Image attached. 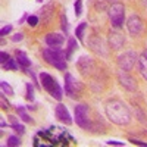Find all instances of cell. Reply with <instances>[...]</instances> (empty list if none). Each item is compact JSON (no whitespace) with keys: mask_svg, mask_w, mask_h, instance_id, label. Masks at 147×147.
<instances>
[{"mask_svg":"<svg viewBox=\"0 0 147 147\" xmlns=\"http://www.w3.org/2000/svg\"><path fill=\"white\" fill-rule=\"evenodd\" d=\"M105 113L109 118L110 122H113L116 125H127L131 121V112L127 107L124 102L118 99L107 100L105 103Z\"/></svg>","mask_w":147,"mask_h":147,"instance_id":"6da1fadb","label":"cell"},{"mask_svg":"<svg viewBox=\"0 0 147 147\" xmlns=\"http://www.w3.org/2000/svg\"><path fill=\"white\" fill-rule=\"evenodd\" d=\"M43 56L46 59L47 63L53 65L55 68L60 69V71H65L66 69V53L62 52L60 49H53V47H49L43 50Z\"/></svg>","mask_w":147,"mask_h":147,"instance_id":"7a4b0ae2","label":"cell"},{"mask_svg":"<svg viewBox=\"0 0 147 147\" xmlns=\"http://www.w3.org/2000/svg\"><path fill=\"white\" fill-rule=\"evenodd\" d=\"M40 82L43 85V88L50 94L52 97H55L56 100H62L63 97V91L60 88V85L57 84V81L47 72H41L40 74Z\"/></svg>","mask_w":147,"mask_h":147,"instance_id":"3957f363","label":"cell"},{"mask_svg":"<svg viewBox=\"0 0 147 147\" xmlns=\"http://www.w3.org/2000/svg\"><path fill=\"white\" fill-rule=\"evenodd\" d=\"M109 19L112 22V27L121 28L124 25V19H125V7L121 3H113L109 7Z\"/></svg>","mask_w":147,"mask_h":147,"instance_id":"277c9868","label":"cell"},{"mask_svg":"<svg viewBox=\"0 0 147 147\" xmlns=\"http://www.w3.org/2000/svg\"><path fill=\"white\" fill-rule=\"evenodd\" d=\"M88 112H90V109L87 105L75 106V121H77V125L81 127L82 129H88L91 127V122L88 119Z\"/></svg>","mask_w":147,"mask_h":147,"instance_id":"5b68a950","label":"cell"},{"mask_svg":"<svg viewBox=\"0 0 147 147\" xmlns=\"http://www.w3.org/2000/svg\"><path fill=\"white\" fill-rule=\"evenodd\" d=\"M81 90H82V84L80 81H77L69 72H66L65 74V93H66V96L74 99L75 96H78V93Z\"/></svg>","mask_w":147,"mask_h":147,"instance_id":"8992f818","label":"cell"},{"mask_svg":"<svg viewBox=\"0 0 147 147\" xmlns=\"http://www.w3.org/2000/svg\"><path fill=\"white\" fill-rule=\"evenodd\" d=\"M137 62H138V56L136 52H125L124 55L118 57V66L124 71H131Z\"/></svg>","mask_w":147,"mask_h":147,"instance_id":"52a82bcc","label":"cell"},{"mask_svg":"<svg viewBox=\"0 0 147 147\" xmlns=\"http://www.w3.org/2000/svg\"><path fill=\"white\" fill-rule=\"evenodd\" d=\"M118 81L119 84L122 85L124 88H127L128 91H136L137 90V81L134 77H131L128 71H124V69H121L118 72Z\"/></svg>","mask_w":147,"mask_h":147,"instance_id":"ba28073f","label":"cell"},{"mask_svg":"<svg viewBox=\"0 0 147 147\" xmlns=\"http://www.w3.org/2000/svg\"><path fill=\"white\" fill-rule=\"evenodd\" d=\"M127 28H128L131 35L137 37V35H140L143 32L144 24H143V21H141V18L138 15H131L128 18V21H127Z\"/></svg>","mask_w":147,"mask_h":147,"instance_id":"9c48e42d","label":"cell"},{"mask_svg":"<svg viewBox=\"0 0 147 147\" xmlns=\"http://www.w3.org/2000/svg\"><path fill=\"white\" fill-rule=\"evenodd\" d=\"M77 66H78V69H80V72L82 74V75L87 77L94 69V62H93V59L90 56H81L80 60L77 62Z\"/></svg>","mask_w":147,"mask_h":147,"instance_id":"30bf717a","label":"cell"},{"mask_svg":"<svg viewBox=\"0 0 147 147\" xmlns=\"http://www.w3.org/2000/svg\"><path fill=\"white\" fill-rule=\"evenodd\" d=\"M55 115H56V118L59 121H62L63 124H66V125H71L72 124V118H71V115L68 112V109L65 107V105L59 103L56 106V109H55Z\"/></svg>","mask_w":147,"mask_h":147,"instance_id":"8fae6325","label":"cell"},{"mask_svg":"<svg viewBox=\"0 0 147 147\" xmlns=\"http://www.w3.org/2000/svg\"><path fill=\"white\" fill-rule=\"evenodd\" d=\"M65 41V37L62 34H57V32H50L46 35V44L49 47H53V49H57L63 44Z\"/></svg>","mask_w":147,"mask_h":147,"instance_id":"7c38bea8","label":"cell"},{"mask_svg":"<svg viewBox=\"0 0 147 147\" xmlns=\"http://www.w3.org/2000/svg\"><path fill=\"white\" fill-rule=\"evenodd\" d=\"M125 43V38H124V35L116 32V31H110L109 32V44L112 49H115V50H119V49L124 46Z\"/></svg>","mask_w":147,"mask_h":147,"instance_id":"4fadbf2b","label":"cell"},{"mask_svg":"<svg viewBox=\"0 0 147 147\" xmlns=\"http://www.w3.org/2000/svg\"><path fill=\"white\" fill-rule=\"evenodd\" d=\"M16 62H18V65H21L22 68H25V69L31 65V60L27 57V55L24 52H16Z\"/></svg>","mask_w":147,"mask_h":147,"instance_id":"5bb4252c","label":"cell"},{"mask_svg":"<svg viewBox=\"0 0 147 147\" xmlns=\"http://www.w3.org/2000/svg\"><path fill=\"white\" fill-rule=\"evenodd\" d=\"M75 49H77V40L75 38H69V41H68V50H66V59L72 57V53L75 52Z\"/></svg>","mask_w":147,"mask_h":147,"instance_id":"9a60e30c","label":"cell"},{"mask_svg":"<svg viewBox=\"0 0 147 147\" xmlns=\"http://www.w3.org/2000/svg\"><path fill=\"white\" fill-rule=\"evenodd\" d=\"M138 68H140V72L144 80H147V59H144L141 56V59H138Z\"/></svg>","mask_w":147,"mask_h":147,"instance_id":"2e32d148","label":"cell"},{"mask_svg":"<svg viewBox=\"0 0 147 147\" xmlns=\"http://www.w3.org/2000/svg\"><path fill=\"white\" fill-rule=\"evenodd\" d=\"M85 28H87V24H85V22H81L80 25L77 27V30H75V35H77V38H78L80 41L84 40V31H85Z\"/></svg>","mask_w":147,"mask_h":147,"instance_id":"e0dca14e","label":"cell"},{"mask_svg":"<svg viewBox=\"0 0 147 147\" xmlns=\"http://www.w3.org/2000/svg\"><path fill=\"white\" fill-rule=\"evenodd\" d=\"M16 110H18V113L21 115L22 121H25V122H34V121H32V118L25 112V107H24V106H16Z\"/></svg>","mask_w":147,"mask_h":147,"instance_id":"ac0fdd59","label":"cell"},{"mask_svg":"<svg viewBox=\"0 0 147 147\" xmlns=\"http://www.w3.org/2000/svg\"><path fill=\"white\" fill-rule=\"evenodd\" d=\"M0 87H2V91H3L5 94H7V96H12V94H13V88H12L6 81H2V82H0Z\"/></svg>","mask_w":147,"mask_h":147,"instance_id":"d6986e66","label":"cell"},{"mask_svg":"<svg viewBox=\"0 0 147 147\" xmlns=\"http://www.w3.org/2000/svg\"><path fill=\"white\" fill-rule=\"evenodd\" d=\"M27 99L30 102L34 100V87H32V84H30V82H27Z\"/></svg>","mask_w":147,"mask_h":147,"instance_id":"ffe728a7","label":"cell"},{"mask_svg":"<svg viewBox=\"0 0 147 147\" xmlns=\"http://www.w3.org/2000/svg\"><path fill=\"white\" fill-rule=\"evenodd\" d=\"M7 146H10V147H13V146H19L21 144V141H19V138L18 137H15V136H10L9 138H7V143H6Z\"/></svg>","mask_w":147,"mask_h":147,"instance_id":"44dd1931","label":"cell"},{"mask_svg":"<svg viewBox=\"0 0 147 147\" xmlns=\"http://www.w3.org/2000/svg\"><path fill=\"white\" fill-rule=\"evenodd\" d=\"M60 24H62V30L65 34H68V19H66V15L62 13L60 15Z\"/></svg>","mask_w":147,"mask_h":147,"instance_id":"7402d4cb","label":"cell"},{"mask_svg":"<svg viewBox=\"0 0 147 147\" xmlns=\"http://www.w3.org/2000/svg\"><path fill=\"white\" fill-rule=\"evenodd\" d=\"M27 22H28V25L30 27H35L37 24H38V16H35V15H30L27 18Z\"/></svg>","mask_w":147,"mask_h":147,"instance_id":"603a6c76","label":"cell"},{"mask_svg":"<svg viewBox=\"0 0 147 147\" xmlns=\"http://www.w3.org/2000/svg\"><path fill=\"white\" fill-rule=\"evenodd\" d=\"M74 9H75V16H80L81 12H82V0H77Z\"/></svg>","mask_w":147,"mask_h":147,"instance_id":"cb8c5ba5","label":"cell"},{"mask_svg":"<svg viewBox=\"0 0 147 147\" xmlns=\"http://www.w3.org/2000/svg\"><path fill=\"white\" fill-rule=\"evenodd\" d=\"M3 68L7 69H16V63H15V59H9L6 63H3Z\"/></svg>","mask_w":147,"mask_h":147,"instance_id":"d4e9b609","label":"cell"},{"mask_svg":"<svg viewBox=\"0 0 147 147\" xmlns=\"http://www.w3.org/2000/svg\"><path fill=\"white\" fill-rule=\"evenodd\" d=\"M9 59H10V57H9V55H7V53H5V52L0 53V62H2V65H3V63H6Z\"/></svg>","mask_w":147,"mask_h":147,"instance_id":"484cf974","label":"cell"},{"mask_svg":"<svg viewBox=\"0 0 147 147\" xmlns=\"http://www.w3.org/2000/svg\"><path fill=\"white\" fill-rule=\"evenodd\" d=\"M10 31H12V25H6V27H3L2 30H0V35H6Z\"/></svg>","mask_w":147,"mask_h":147,"instance_id":"4316f807","label":"cell"},{"mask_svg":"<svg viewBox=\"0 0 147 147\" xmlns=\"http://www.w3.org/2000/svg\"><path fill=\"white\" fill-rule=\"evenodd\" d=\"M12 128H15L19 134H22V132H24V127H22L21 124H18V122H13V124H12Z\"/></svg>","mask_w":147,"mask_h":147,"instance_id":"83f0119b","label":"cell"},{"mask_svg":"<svg viewBox=\"0 0 147 147\" xmlns=\"http://www.w3.org/2000/svg\"><path fill=\"white\" fill-rule=\"evenodd\" d=\"M0 100H2V107H3V109H9V103L5 100V93L2 94V97H0Z\"/></svg>","mask_w":147,"mask_h":147,"instance_id":"f1b7e54d","label":"cell"},{"mask_svg":"<svg viewBox=\"0 0 147 147\" xmlns=\"http://www.w3.org/2000/svg\"><path fill=\"white\" fill-rule=\"evenodd\" d=\"M107 146H124V143L121 141H115V140H110V141H106Z\"/></svg>","mask_w":147,"mask_h":147,"instance_id":"f546056e","label":"cell"},{"mask_svg":"<svg viewBox=\"0 0 147 147\" xmlns=\"http://www.w3.org/2000/svg\"><path fill=\"white\" fill-rule=\"evenodd\" d=\"M132 144H137V146H147V143H144V141H140V140H136V138H131L129 140Z\"/></svg>","mask_w":147,"mask_h":147,"instance_id":"4dcf8cb0","label":"cell"},{"mask_svg":"<svg viewBox=\"0 0 147 147\" xmlns=\"http://www.w3.org/2000/svg\"><path fill=\"white\" fill-rule=\"evenodd\" d=\"M22 37H24V34H22V32H19V34L13 35V38H12V40H13V41H21V40H22Z\"/></svg>","mask_w":147,"mask_h":147,"instance_id":"1f68e13d","label":"cell"},{"mask_svg":"<svg viewBox=\"0 0 147 147\" xmlns=\"http://www.w3.org/2000/svg\"><path fill=\"white\" fill-rule=\"evenodd\" d=\"M143 57H144V59H147V49H146V50L143 52Z\"/></svg>","mask_w":147,"mask_h":147,"instance_id":"d6a6232c","label":"cell"},{"mask_svg":"<svg viewBox=\"0 0 147 147\" xmlns=\"http://www.w3.org/2000/svg\"><path fill=\"white\" fill-rule=\"evenodd\" d=\"M106 2H116V0H106Z\"/></svg>","mask_w":147,"mask_h":147,"instance_id":"836d02e7","label":"cell"}]
</instances>
